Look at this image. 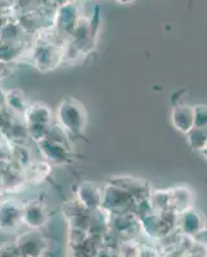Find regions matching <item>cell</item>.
Here are the masks:
<instances>
[{
	"instance_id": "cell-15",
	"label": "cell",
	"mask_w": 207,
	"mask_h": 257,
	"mask_svg": "<svg viewBox=\"0 0 207 257\" xmlns=\"http://www.w3.org/2000/svg\"><path fill=\"white\" fill-rule=\"evenodd\" d=\"M50 173V166L44 162V164H34L29 165L26 170H25V179L29 181H40L43 179H45L48 176V174Z\"/></svg>"
},
{
	"instance_id": "cell-19",
	"label": "cell",
	"mask_w": 207,
	"mask_h": 257,
	"mask_svg": "<svg viewBox=\"0 0 207 257\" xmlns=\"http://www.w3.org/2000/svg\"><path fill=\"white\" fill-rule=\"evenodd\" d=\"M0 257H20L16 243H6L0 245Z\"/></svg>"
},
{
	"instance_id": "cell-9",
	"label": "cell",
	"mask_w": 207,
	"mask_h": 257,
	"mask_svg": "<svg viewBox=\"0 0 207 257\" xmlns=\"http://www.w3.org/2000/svg\"><path fill=\"white\" fill-rule=\"evenodd\" d=\"M40 146L43 156L48 162H52V164H67V162H70V151L63 143L44 139L43 142H40Z\"/></svg>"
},
{
	"instance_id": "cell-6",
	"label": "cell",
	"mask_w": 207,
	"mask_h": 257,
	"mask_svg": "<svg viewBox=\"0 0 207 257\" xmlns=\"http://www.w3.org/2000/svg\"><path fill=\"white\" fill-rule=\"evenodd\" d=\"M77 202L85 210L91 211V212L99 211L100 202H102V189L94 183L84 181L77 189Z\"/></svg>"
},
{
	"instance_id": "cell-10",
	"label": "cell",
	"mask_w": 207,
	"mask_h": 257,
	"mask_svg": "<svg viewBox=\"0 0 207 257\" xmlns=\"http://www.w3.org/2000/svg\"><path fill=\"white\" fill-rule=\"evenodd\" d=\"M171 121L178 132L187 134L194 127V108L188 104L178 105L172 109Z\"/></svg>"
},
{
	"instance_id": "cell-2",
	"label": "cell",
	"mask_w": 207,
	"mask_h": 257,
	"mask_svg": "<svg viewBox=\"0 0 207 257\" xmlns=\"http://www.w3.org/2000/svg\"><path fill=\"white\" fill-rule=\"evenodd\" d=\"M137 202V199L133 198L121 188L114 184H108L102 190L100 211L111 213L112 216H119L123 213L134 212Z\"/></svg>"
},
{
	"instance_id": "cell-13",
	"label": "cell",
	"mask_w": 207,
	"mask_h": 257,
	"mask_svg": "<svg viewBox=\"0 0 207 257\" xmlns=\"http://www.w3.org/2000/svg\"><path fill=\"white\" fill-rule=\"evenodd\" d=\"M25 118L27 120V125L31 123H40V125H50L52 122V111L48 105L35 103L27 107L25 112Z\"/></svg>"
},
{
	"instance_id": "cell-22",
	"label": "cell",
	"mask_w": 207,
	"mask_h": 257,
	"mask_svg": "<svg viewBox=\"0 0 207 257\" xmlns=\"http://www.w3.org/2000/svg\"><path fill=\"white\" fill-rule=\"evenodd\" d=\"M3 190H6L4 189V183H3V180L0 179V194H2V192H3Z\"/></svg>"
},
{
	"instance_id": "cell-5",
	"label": "cell",
	"mask_w": 207,
	"mask_h": 257,
	"mask_svg": "<svg viewBox=\"0 0 207 257\" xmlns=\"http://www.w3.org/2000/svg\"><path fill=\"white\" fill-rule=\"evenodd\" d=\"M111 184L116 185V187L121 188L129 193L137 201H143V199H148L151 196V188L146 180L142 179L130 178V176H119V178H114L111 181Z\"/></svg>"
},
{
	"instance_id": "cell-21",
	"label": "cell",
	"mask_w": 207,
	"mask_h": 257,
	"mask_svg": "<svg viewBox=\"0 0 207 257\" xmlns=\"http://www.w3.org/2000/svg\"><path fill=\"white\" fill-rule=\"evenodd\" d=\"M117 3H121V4H130L133 3L134 0H116Z\"/></svg>"
},
{
	"instance_id": "cell-16",
	"label": "cell",
	"mask_w": 207,
	"mask_h": 257,
	"mask_svg": "<svg viewBox=\"0 0 207 257\" xmlns=\"http://www.w3.org/2000/svg\"><path fill=\"white\" fill-rule=\"evenodd\" d=\"M7 100H8V104L12 107L13 111L18 112V113H22L25 116V112H26L29 105H27L26 102V96L24 95L22 91L12 90L7 95Z\"/></svg>"
},
{
	"instance_id": "cell-1",
	"label": "cell",
	"mask_w": 207,
	"mask_h": 257,
	"mask_svg": "<svg viewBox=\"0 0 207 257\" xmlns=\"http://www.w3.org/2000/svg\"><path fill=\"white\" fill-rule=\"evenodd\" d=\"M58 123L66 133L72 135H80L84 133L86 125V113L79 102L75 99H64L59 103L57 109Z\"/></svg>"
},
{
	"instance_id": "cell-11",
	"label": "cell",
	"mask_w": 207,
	"mask_h": 257,
	"mask_svg": "<svg viewBox=\"0 0 207 257\" xmlns=\"http://www.w3.org/2000/svg\"><path fill=\"white\" fill-rule=\"evenodd\" d=\"M48 221V212L44 206L38 202H31L24 206V222L29 225L32 230L43 228Z\"/></svg>"
},
{
	"instance_id": "cell-17",
	"label": "cell",
	"mask_w": 207,
	"mask_h": 257,
	"mask_svg": "<svg viewBox=\"0 0 207 257\" xmlns=\"http://www.w3.org/2000/svg\"><path fill=\"white\" fill-rule=\"evenodd\" d=\"M142 248L143 247L138 244L134 239L124 240L119 244L120 257H140Z\"/></svg>"
},
{
	"instance_id": "cell-8",
	"label": "cell",
	"mask_w": 207,
	"mask_h": 257,
	"mask_svg": "<svg viewBox=\"0 0 207 257\" xmlns=\"http://www.w3.org/2000/svg\"><path fill=\"white\" fill-rule=\"evenodd\" d=\"M178 224L180 225V229L184 234L187 235H197L198 233L204 230L203 217L201 213L194 208H188L184 212L178 215Z\"/></svg>"
},
{
	"instance_id": "cell-14",
	"label": "cell",
	"mask_w": 207,
	"mask_h": 257,
	"mask_svg": "<svg viewBox=\"0 0 207 257\" xmlns=\"http://www.w3.org/2000/svg\"><path fill=\"white\" fill-rule=\"evenodd\" d=\"M185 135L192 151L206 153V127H193Z\"/></svg>"
},
{
	"instance_id": "cell-20",
	"label": "cell",
	"mask_w": 207,
	"mask_h": 257,
	"mask_svg": "<svg viewBox=\"0 0 207 257\" xmlns=\"http://www.w3.org/2000/svg\"><path fill=\"white\" fill-rule=\"evenodd\" d=\"M95 257H120L119 248L117 247H107V245H103L102 248L96 252Z\"/></svg>"
},
{
	"instance_id": "cell-7",
	"label": "cell",
	"mask_w": 207,
	"mask_h": 257,
	"mask_svg": "<svg viewBox=\"0 0 207 257\" xmlns=\"http://www.w3.org/2000/svg\"><path fill=\"white\" fill-rule=\"evenodd\" d=\"M62 49H58L56 45L45 43V44L38 45L34 50V59H36V64L39 68H54L59 62L62 61Z\"/></svg>"
},
{
	"instance_id": "cell-4",
	"label": "cell",
	"mask_w": 207,
	"mask_h": 257,
	"mask_svg": "<svg viewBox=\"0 0 207 257\" xmlns=\"http://www.w3.org/2000/svg\"><path fill=\"white\" fill-rule=\"evenodd\" d=\"M15 243L21 257H41L48 247L47 239L36 230L21 234Z\"/></svg>"
},
{
	"instance_id": "cell-18",
	"label": "cell",
	"mask_w": 207,
	"mask_h": 257,
	"mask_svg": "<svg viewBox=\"0 0 207 257\" xmlns=\"http://www.w3.org/2000/svg\"><path fill=\"white\" fill-rule=\"evenodd\" d=\"M193 108H194V127H206V105H195Z\"/></svg>"
},
{
	"instance_id": "cell-12",
	"label": "cell",
	"mask_w": 207,
	"mask_h": 257,
	"mask_svg": "<svg viewBox=\"0 0 207 257\" xmlns=\"http://www.w3.org/2000/svg\"><path fill=\"white\" fill-rule=\"evenodd\" d=\"M170 211L175 213H181L192 207L193 193L187 188L180 187L175 189H170Z\"/></svg>"
},
{
	"instance_id": "cell-3",
	"label": "cell",
	"mask_w": 207,
	"mask_h": 257,
	"mask_svg": "<svg viewBox=\"0 0 207 257\" xmlns=\"http://www.w3.org/2000/svg\"><path fill=\"white\" fill-rule=\"evenodd\" d=\"M24 224V205L16 199L0 202V230L13 233Z\"/></svg>"
}]
</instances>
